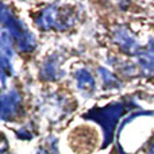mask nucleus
Here are the masks:
<instances>
[{
    "mask_svg": "<svg viewBox=\"0 0 154 154\" xmlns=\"http://www.w3.org/2000/svg\"><path fill=\"white\" fill-rule=\"evenodd\" d=\"M135 56L142 69L149 75L154 76V43H150L147 48L141 49Z\"/></svg>",
    "mask_w": 154,
    "mask_h": 154,
    "instance_id": "0eeeda50",
    "label": "nucleus"
},
{
    "mask_svg": "<svg viewBox=\"0 0 154 154\" xmlns=\"http://www.w3.org/2000/svg\"><path fill=\"white\" fill-rule=\"evenodd\" d=\"M99 72H100L101 77H103L104 84L106 85H108V87H115V88L120 85L119 79H116V77L112 75V73H109L107 69H104V68H99Z\"/></svg>",
    "mask_w": 154,
    "mask_h": 154,
    "instance_id": "9d476101",
    "label": "nucleus"
},
{
    "mask_svg": "<svg viewBox=\"0 0 154 154\" xmlns=\"http://www.w3.org/2000/svg\"><path fill=\"white\" fill-rule=\"evenodd\" d=\"M2 22L4 30L10 32L12 39L16 42L18 49L24 53H30L35 49V39L29 30L24 27V24L20 20L15 18L10 11L5 8V5L2 7Z\"/></svg>",
    "mask_w": 154,
    "mask_h": 154,
    "instance_id": "f03ea898",
    "label": "nucleus"
},
{
    "mask_svg": "<svg viewBox=\"0 0 154 154\" xmlns=\"http://www.w3.org/2000/svg\"><path fill=\"white\" fill-rule=\"evenodd\" d=\"M60 4H50L46 7L45 10L41 12L39 18L37 19L38 26L42 30H65L68 29V24L62 22L61 18V10H60Z\"/></svg>",
    "mask_w": 154,
    "mask_h": 154,
    "instance_id": "7ed1b4c3",
    "label": "nucleus"
},
{
    "mask_svg": "<svg viewBox=\"0 0 154 154\" xmlns=\"http://www.w3.org/2000/svg\"><path fill=\"white\" fill-rule=\"evenodd\" d=\"M43 75H45V79H49V80L56 79L60 75V65H57V62H54V58L49 60L45 64V66H43Z\"/></svg>",
    "mask_w": 154,
    "mask_h": 154,
    "instance_id": "1a4fd4ad",
    "label": "nucleus"
},
{
    "mask_svg": "<svg viewBox=\"0 0 154 154\" xmlns=\"http://www.w3.org/2000/svg\"><path fill=\"white\" fill-rule=\"evenodd\" d=\"M131 106H133V103L130 100L115 101V103H109L108 106L101 107V108H93L84 115V118H87L89 120H95L101 126L104 134L103 147H106L107 145H109L112 142L118 120H119V118L123 116V114L126 111L131 109Z\"/></svg>",
    "mask_w": 154,
    "mask_h": 154,
    "instance_id": "f257e3e1",
    "label": "nucleus"
},
{
    "mask_svg": "<svg viewBox=\"0 0 154 154\" xmlns=\"http://www.w3.org/2000/svg\"><path fill=\"white\" fill-rule=\"evenodd\" d=\"M20 95L18 91L11 89L8 92L3 93L2 96V119L7 120L11 118L20 106Z\"/></svg>",
    "mask_w": 154,
    "mask_h": 154,
    "instance_id": "39448f33",
    "label": "nucleus"
},
{
    "mask_svg": "<svg viewBox=\"0 0 154 154\" xmlns=\"http://www.w3.org/2000/svg\"><path fill=\"white\" fill-rule=\"evenodd\" d=\"M0 51H2V84L5 85V77L12 75V37L7 30L3 29L0 37Z\"/></svg>",
    "mask_w": 154,
    "mask_h": 154,
    "instance_id": "20e7f679",
    "label": "nucleus"
},
{
    "mask_svg": "<svg viewBox=\"0 0 154 154\" xmlns=\"http://www.w3.org/2000/svg\"><path fill=\"white\" fill-rule=\"evenodd\" d=\"M149 154H154V143H153V146L150 147V153Z\"/></svg>",
    "mask_w": 154,
    "mask_h": 154,
    "instance_id": "f8f14e48",
    "label": "nucleus"
},
{
    "mask_svg": "<svg viewBox=\"0 0 154 154\" xmlns=\"http://www.w3.org/2000/svg\"><path fill=\"white\" fill-rule=\"evenodd\" d=\"M119 154H126V153H125V152H123V150H122V149H119Z\"/></svg>",
    "mask_w": 154,
    "mask_h": 154,
    "instance_id": "ddd939ff",
    "label": "nucleus"
},
{
    "mask_svg": "<svg viewBox=\"0 0 154 154\" xmlns=\"http://www.w3.org/2000/svg\"><path fill=\"white\" fill-rule=\"evenodd\" d=\"M35 154H48V153H46L45 150H38V152L35 153Z\"/></svg>",
    "mask_w": 154,
    "mask_h": 154,
    "instance_id": "9b49d317",
    "label": "nucleus"
},
{
    "mask_svg": "<svg viewBox=\"0 0 154 154\" xmlns=\"http://www.w3.org/2000/svg\"><path fill=\"white\" fill-rule=\"evenodd\" d=\"M76 80L80 89L93 91L95 89V80L91 76V73L87 69H79L76 72Z\"/></svg>",
    "mask_w": 154,
    "mask_h": 154,
    "instance_id": "6e6552de",
    "label": "nucleus"
},
{
    "mask_svg": "<svg viewBox=\"0 0 154 154\" xmlns=\"http://www.w3.org/2000/svg\"><path fill=\"white\" fill-rule=\"evenodd\" d=\"M114 37H115L116 43L123 49V50L130 51V53H133V54H137L139 50H141L135 37H134L126 27H118L114 32Z\"/></svg>",
    "mask_w": 154,
    "mask_h": 154,
    "instance_id": "423d86ee",
    "label": "nucleus"
}]
</instances>
